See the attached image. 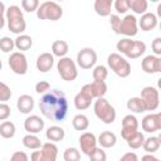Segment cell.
I'll use <instances>...</instances> for the list:
<instances>
[{
	"label": "cell",
	"instance_id": "cell-1",
	"mask_svg": "<svg viewBox=\"0 0 161 161\" xmlns=\"http://www.w3.org/2000/svg\"><path fill=\"white\" fill-rule=\"evenodd\" d=\"M40 113L54 122H62L68 113V101L64 92L59 89H52L43 94L39 101Z\"/></svg>",
	"mask_w": 161,
	"mask_h": 161
},
{
	"label": "cell",
	"instance_id": "cell-2",
	"mask_svg": "<svg viewBox=\"0 0 161 161\" xmlns=\"http://www.w3.org/2000/svg\"><path fill=\"white\" fill-rule=\"evenodd\" d=\"M109 24H111L112 30L119 35H126L131 38L138 33L137 19L132 14H127L123 18H119L118 15H111Z\"/></svg>",
	"mask_w": 161,
	"mask_h": 161
},
{
	"label": "cell",
	"instance_id": "cell-3",
	"mask_svg": "<svg viewBox=\"0 0 161 161\" xmlns=\"http://www.w3.org/2000/svg\"><path fill=\"white\" fill-rule=\"evenodd\" d=\"M5 20L9 30L16 35L23 34V31L26 29V23H25L23 11L18 5H10L9 8H6Z\"/></svg>",
	"mask_w": 161,
	"mask_h": 161
},
{
	"label": "cell",
	"instance_id": "cell-4",
	"mask_svg": "<svg viewBox=\"0 0 161 161\" xmlns=\"http://www.w3.org/2000/svg\"><path fill=\"white\" fill-rule=\"evenodd\" d=\"M117 50L130 59L140 58L146 52V44L141 40H133L131 38H123L116 44Z\"/></svg>",
	"mask_w": 161,
	"mask_h": 161
},
{
	"label": "cell",
	"instance_id": "cell-5",
	"mask_svg": "<svg viewBox=\"0 0 161 161\" xmlns=\"http://www.w3.org/2000/svg\"><path fill=\"white\" fill-rule=\"evenodd\" d=\"M93 111H94V114L96 117L102 121L103 123L106 125H111L114 122L116 119V109L114 107L103 97V98H97L93 103Z\"/></svg>",
	"mask_w": 161,
	"mask_h": 161
},
{
	"label": "cell",
	"instance_id": "cell-6",
	"mask_svg": "<svg viewBox=\"0 0 161 161\" xmlns=\"http://www.w3.org/2000/svg\"><path fill=\"white\" fill-rule=\"evenodd\" d=\"M36 16L40 20L57 21L63 16V9L55 1H44L36 9Z\"/></svg>",
	"mask_w": 161,
	"mask_h": 161
},
{
	"label": "cell",
	"instance_id": "cell-7",
	"mask_svg": "<svg viewBox=\"0 0 161 161\" xmlns=\"http://www.w3.org/2000/svg\"><path fill=\"white\" fill-rule=\"evenodd\" d=\"M107 64L111 68V70L121 78H127L131 74L130 62L119 53H111L107 58Z\"/></svg>",
	"mask_w": 161,
	"mask_h": 161
},
{
	"label": "cell",
	"instance_id": "cell-8",
	"mask_svg": "<svg viewBox=\"0 0 161 161\" xmlns=\"http://www.w3.org/2000/svg\"><path fill=\"white\" fill-rule=\"evenodd\" d=\"M57 70H58L60 78L65 82H72L78 77L77 64L70 57L59 58V60L57 63Z\"/></svg>",
	"mask_w": 161,
	"mask_h": 161
},
{
	"label": "cell",
	"instance_id": "cell-9",
	"mask_svg": "<svg viewBox=\"0 0 161 161\" xmlns=\"http://www.w3.org/2000/svg\"><path fill=\"white\" fill-rule=\"evenodd\" d=\"M58 147L53 142H45L39 150L33 151L30 155V161H57Z\"/></svg>",
	"mask_w": 161,
	"mask_h": 161
},
{
	"label": "cell",
	"instance_id": "cell-10",
	"mask_svg": "<svg viewBox=\"0 0 161 161\" xmlns=\"http://www.w3.org/2000/svg\"><path fill=\"white\" fill-rule=\"evenodd\" d=\"M140 98L145 106V111H156L160 104V94L156 87L147 86L142 88Z\"/></svg>",
	"mask_w": 161,
	"mask_h": 161
},
{
	"label": "cell",
	"instance_id": "cell-11",
	"mask_svg": "<svg viewBox=\"0 0 161 161\" xmlns=\"http://www.w3.org/2000/svg\"><path fill=\"white\" fill-rule=\"evenodd\" d=\"M10 69L19 75H24L28 72V60L24 53L21 52H13L8 59Z\"/></svg>",
	"mask_w": 161,
	"mask_h": 161
},
{
	"label": "cell",
	"instance_id": "cell-12",
	"mask_svg": "<svg viewBox=\"0 0 161 161\" xmlns=\"http://www.w3.org/2000/svg\"><path fill=\"white\" fill-rule=\"evenodd\" d=\"M97 63V53L92 48H83L77 54V65L82 69H91Z\"/></svg>",
	"mask_w": 161,
	"mask_h": 161
},
{
	"label": "cell",
	"instance_id": "cell-13",
	"mask_svg": "<svg viewBox=\"0 0 161 161\" xmlns=\"http://www.w3.org/2000/svg\"><path fill=\"white\" fill-rule=\"evenodd\" d=\"M137 131H138V119L133 114H126L122 118V127H121L122 138L127 140Z\"/></svg>",
	"mask_w": 161,
	"mask_h": 161
},
{
	"label": "cell",
	"instance_id": "cell-14",
	"mask_svg": "<svg viewBox=\"0 0 161 161\" xmlns=\"http://www.w3.org/2000/svg\"><path fill=\"white\" fill-rule=\"evenodd\" d=\"M142 130L147 133H155L161 130V114L160 113H150L142 118L141 122Z\"/></svg>",
	"mask_w": 161,
	"mask_h": 161
},
{
	"label": "cell",
	"instance_id": "cell-15",
	"mask_svg": "<svg viewBox=\"0 0 161 161\" xmlns=\"http://www.w3.org/2000/svg\"><path fill=\"white\" fill-rule=\"evenodd\" d=\"M78 142L80 146V151L87 156H89L97 147V137L92 132H83L79 136Z\"/></svg>",
	"mask_w": 161,
	"mask_h": 161
},
{
	"label": "cell",
	"instance_id": "cell-16",
	"mask_svg": "<svg viewBox=\"0 0 161 161\" xmlns=\"http://www.w3.org/2000/svg\"><path fill=\"white\" fill-rule=\"evenodd\" d=\"M141 68L147 74H156L161 72V58L153 54L146 55L141 62Z\"/></svg>",
	"mask_w": 161,
	"mask_h": 161
},
{
	"label": "cell",
	"instance_id": "cell-17",
	"mask_svg": "<svg viewBox=\"0 0 161 161\" xmlns=\"http://www.w3.org/2000/svg\"><path fill=\"white\" fill-rule=\"evenodd\" d=\"M44 121L42 117L36 116V114H31V116H28L24 121V128L28 133H31V135H36L39 133L40 131L44 130Z\"/></svg>",
	"mask_w": 161,
	"mask_h": 161
},
{
	"label": "cell",
	"instance_id": "cell-18",
	"mask_svg": "<svg viewBox=\"0 0 161 161\" xmlns=\"http://www.w3.org/2000/svg\"><path fill=\"white\" fill-rule=\"evenodd\" d=\"M73 102H74V107L78 111H84V109H87L91 106V103L93 102V98L91 97V94L87 91V88L83 86L82 89L75 94Z\"/></svg>",
	"mask_w": 161,
	"mask_h": 161
},
{
	"label": "cell",
	"instance_id": "cell-19",
	"mask_svg": "<svg viewBox=\"0 0 161 161\" xmlns=\"http://www.w3.org/2000/svg\"><path fill=\"white\" fill-rule=\"evenodd\" d=\"M137 26L143 31H150L157 26V16L153 13L146 11L141 15L140 20H137Z\"/></svg>",
	"mask_w": 161,
	"mask_h": 161
},
{
	"label": "cell",
	"instance_id": "cell-20",
	"mask_svg": "<svg viewBox=\"0 0 161 161\" xmlns=\"http://www.w3.org/2000/svg\"><path fill=\"white\" fill-rule=\"evenodd\" d=\"M54 65V57L52 53L44 52L42 54L38 55L36 58V69L42 73H47L49 72Z\"/></svg>",
	"mask_w": 161,
	"mask_h": 161
},
{
	"label": "cell",
	"instance_id": "cell-21",
	"mask_svg": "<svg viewBox=\"0 0 161 161\" xmlns=\"http://www.w3.org/2000/svg\"><path fill=\"white\" fill-rule=\"evenodd\" d=\"M84 87L87 88V91L89 92L91 97L93 99L97 98H103L107 93V84L106 82H98V80H93L92 83L84 84Z\"/></svg>",
	"mask_w": 161,
	"mask_h": 161
},
{
	"label": "cell",
	"instance_id": "cell-22",
	"mask_svg": "<svg viewBox=\"0 0 161 161\" xmlns=\"http://www.w3.org/2000/svg\"><path fill=\"white\" fill-rule=\"evenodd\" d=\"M16 108L24 114L30 113L34 108V98L29 94H21L16 101Z\"/></svg>",
	"mask_w": 161,
	"mask_h": 161
},
{
	"label": "cell",
	"instance_id": "cell-23",
	"mask_svg": "<svg viewBox=\"0 0 161 161\" xmlns=\"http://www.w3.org/2000/svg\"><path fill=\"white\" fill-rule=\"evenodd\" d=\"M117 136L111 131H103L99 133L97 138V143L101 145V148H111L116 145Z\"/></svg>",
	"mask_w": 161,
	"mask_h": 161
},
{
	"label": "cell",
	"instance_id": "cell-24",
	"mask_svg": "<svg viewBox=\"0 0 161 161\" xmlns=\"http://www.w3.org/2000/svg\"><path fill=\"white\" fill-rule=\"evenodd\" d=\"M112 6H113L112 0H96L94 4H93L94 11L99 16H109Z\"/></svg>",
	"mask_w": 161,
	"mask_h": 161
},
{
	"label": "cell",
	"instance_id": "cell-25",
	"mask_svg": "<svg viewBox=\"0 0 161 161\" xmlns=\"http://www.w3.org/2000/svg\"><path fill=\"white\" fill-rule=\"evenodd\" d=\"M14 44H15V48L19 50V52H25V50H29L33 45V39L30 35H26V34H20L18 35L15 39H14Z\"/></svg>",
	"mask_w": 161,
	"mask_h": 161
},
{
	"label": "cell",
	"instance_id": "cell-26",
	"mask_svg": "<svg viewBox=\"0 0 161 161\" xmlns=\"http://www.w3.org/2000/svg\"><path fill=\"white\" fill-rule=\"evenodd\" d=\"M45 136L49 140V142H59L65 137V131L59 126H50L47 130Z\"/></svg>",
	"mask_w": 161,
	"mask_h": 161
},
{
	"label": "cell",
	"instance_id": "cell-27",
	"mask_svg": "<svg viewBox=\"0 0 161 161\" xmlns=\"http://www.w3.org/2000/svg\"><path fill=\"white\" fill-rule=\"evenodd\" d=\"M69 50V45L65 40H55L52 44V54L53 57H67V53Z\"/></svg>",
	"mask_w": 161,
	"mask_h": 161
},
{
	"label": "cell",
	"instance_id": "cell-28",
	"mask_svg": "<svg viewBox=\"0 0 161 161\" xmlns=\"http://www.w3.org/2000/svg\"><path fill=\"white\" fill-rule=\"evenodd\" d=\"M161 146V140L160 137L157 136H151V137H147L145 138L143 141V145H142V148L147 152V153H153L156 152Z\"/></svg>",
	"mask_w": 161,
	"mask_h": 161
},
{
	"label": "cell",
	"instance_id": "cell-29",
	"mask_svg": "<svg viewBox=\"0 0 161 161\" xmlns=\"http://www.w3.org/2000/svg\"><path fill=\"white\" fill-rule=\"evenodd\" d=\"M72 125H73V128L75 131H86L89 127V119H88V117L86 114L78 113V114H75L73 117Z\"/></svg>",
	"mask_w": 161,
	"mask_h": 161
},
{
	"label": "cell",
	"instance_id": "cell-30",
	"mask_svg": "<svg viewBox=\"0 0 161 161\" xmlns=\"http://www.w3.org/2000/svg\"><path fill=\"white\" fill-rule=\"evenodd\" d=\"M23 145H24V147H26L29 150H39L43 143H42V140L36 135L28 133L23 137Z\"/></svg>",
	"mask_w": 161,
	"mask_h": 161
},
{
	"label": "cell",
	"instance_id": "cell-31",
	"mask_svg": "<svg viewBox=\"0 0 161 161\" xmlns=\"http://www.w3.org/2000/svg\"><path fill=\"white\" fill-rule=\"evenodd\" d=\"M16 128L11 121H4L0 123V136L3 138H13L15 136Z\"/></svg>",
	"mask_w": 161,
	"mask_h": 161
},
{
	"label": "cell",
	"instance_id": "cell-32",
	"mask_svg": "<svg viewBox=\"0 0 161 161\" xmlns=\"http://www.w3.org/2000/svg\"><path fill=\"white\" fill-rule=\"evenodd\" d=\"M128 8L135 13V14H145L147 8H148V3L147 0H128Z\"/></svg>",
	"mask_w": 161,
	"mask_h": 161
},
{
	"label": "cell",
	"instance_id": "cell-33",
	"mask_svg": "<svg viewBox=\"0 0 161 161\" xmlns=\"http://www.w3.org/2000/svg\"><path fill=\"white\" fill-rule=\"evenodd\" d=\"M126 106H127V109L131 111V112H133V113H142V112H145V106H143V103H142V101H141L140 97H132V98H130L127 101Z\"/></svg>",
	"mask_w": 161,
	"mask_h": 161
},
{
	"label": "cell",
	"instance_id": "cell-34",
	"mask_svg": "<svg viewBox=\"0 0 161 161\" xmlns=\"http://www.w3.org/2000/svg\"><path fill=\"white\" fill-rule=\"evenodd\" d=\"M126 141H127L128 147H131L132 150H137V148H141V147H142L143 141H145V136H143L142 132L137 131V132L133 133L131 137H128Z\"/></svg>",
	"mask_w": 161,
	"mask_h": 161
},
{
	"label": "cell",
	"instance_id": "cell-35",
	"mask_svg": "<svg viewBox=\"0 0 161 161\" xmlns=\"http://www.w3.org/2000/svg\"><path fill=\"white\" fill-rule=\"evenodd\" d=\"M92 77L94 80H98V82H104L108 77V70H107V67L99 64V65H96L93 68V72H92Z\"/></svg>",
	"mask_w": 161,
	"mask_h": 161
},
{
	"label": "cell",
	"instance_id": "cell-36",
	"mask_svg": "<svg viewBox=\"0 0 161 161\" xmlns=\"http://www.w3.org/2000/svg\"><path fill=\"white\" fill-rule=\"evenodd\" d=\"M64 161H79L80 160V151L75 147H68L63 153Z\"/></svg>",
	"mask_w": 161,
	"mask_h": 161
},
{
	"label": "cell",
	"instance_id": "cell-37",
	"mask_svg": "<svg viewBox=\"0 0 161 161\" xmlns=\"http://www.w3.org/2000/svg\"><path fill=\"white\" fill-rule=\"evenodd\" d=\"M15 48L14 44V39L9 38V36H3L0 38V50L4 53H10L13 52V49Z\"/></svg>",
	"mask_w": 161,
	"mask_h": 161
},
{
	"label": "cell",
	"instance_id": "cell-38",
	"mask_svg": "<svg viewBox=\"0 0 161 161\" xmlns=\"http://www.w3.org/2000/svg\"><path fill=\"white\" fill-rule=\"evenodd\" d=\"M13 96V92L10 89V87L8 84H5L4 82H0V102L6 103V101H9Z\"/></svg>",
	"mask_w": 161,
	"mask_h": 161
},
{
	"label": "cell",
	"instance_id": "cell-39",
	"mask_svg": "<svg viewBox=\"0 0 161 161\" xmlns=\"http://www.w3.org/2000/svg\"><path fill=\"white\" fill-rule=\"evenodd\" d=\"M40 3L38 0H23L21 1V9L25 10L26 13H33L36 11V9L39 8Z\"/></svg>",
	"mask_w": 161,
	"mask_h": 161
},
{
	"label": "cell",
	"instance_id": "cell-40",
	"mask_svg": "<svg viewBox=\"0 0 161 161\" xmlns=\"http://www.w3.org/2000/svg\"><path fill=\"white\" fill-rule=\"evenodd\" d=\"M88 157L91 161H107V155H106L104 150L101 147H96L94 151Z\"/></svg>",
	"mask_w": 161,
	"mask_h": 161
},
{
	"label": "cell",
	"instance_id": "cell-41",
	"mask_svg": "<svg viewBox=\"0 0 161 161\" xmlns=\"http://www.w3.org/2000/svg\"><path fill=\"white\" fill-rule=\"evenodd\" d=\"M113 8L118 14H126L130 8H128V0H116L113 3Z\"/></svg>",
	"mask_w": 161,
	"mask_h": 161
},
{
	"label": "cell",
	"instance_id": "cell-42",
	"mask_svg": "<svg viewBox=\"0 0 161 161\" xmlns=\"http://www.w3.org/2000/svg\"><path fill=\"white\" fill-rule=\"evenodd\" d=\"M11 114V108L8 103L0 102V121H6Z\"/></svg>",
	"mask_w": 161,
	"mask_h": 161
},
{
	"label": "cell",
	"instance_id": "cell-43",
	"mask_svg": "<svg viewBox=\"0 0 161 161\" xmlns=\"http://www.w3.org/2000/svg\"><path fill=\"white\" fill-rule=\"evenodd\" d=\"M50 89V83L47 80H40L35 84V92L39 94H45Z\"/></svg>",
	"mask_w": 161,
	"mask_h": 161
},
{
	"label": "cell",
	"instance_id": "cell-44",
	"mask_svg": "<svg viewBox=\"0 0 161 161\" xmlns=\"http://www.w3.org/2000/svg\"><path fill=\"white\" fill-rule=\"evenodd\" d=\"M10 161H29V156L24 151H15L11 155Z\"/></svg>",
	"mask_w": 161,
	"mask_h": 161
},
{
	"label": "cell",
	"instance_id": "cell-45",
	"mask_svg": "<svg viewBox=\"0 0 161 161\" xmlns=\"http://www.w3.org/2000/svg\"><path fill=\"white\" fill-rule=\"evenodd\" d=\"M151 48H152V50H153V55L160 57V54H161V38H158V36L155 38V39L152 40Z\"/></svg>",
	"mask_w": 161,
	"mask_h": 161
},
{
	"label": "cell",
	"instance_id": "cell-46",
	"mask_svg": "<svg viewBox=\"0 0 161 161\" xmlns=\"http://www.w3.org/2000/svg\"><path fill=\"white\" fill-rule=\"evenodd\" d=\"M118 161H140V160H138V156L135 152L130 151V152H126L125 155H122Z\"/></svg>",
	"mask_w": 161,
	"mask_h": 161
},
{
	"label": "cell",
	"instance_id": "cell-47",
	"mask_svg": "<svg viewBox=\"0 0 161 161\" xmlns=\"http://www.w3.org/2000/svg\"><path fill=\"white\" fill-rule=\"evenodd\" d=\"M141 161H160L156 156H153L152 153H146L141 157Z\"/></svg>",
	"mask_w": 161,
	"mask_h": 161
},
{
	"label": "cell",
	"instance_id": "cell-48",
	"mask_svg": "<svg viewBox=\"0 0 161 161\" xmlns=\"http://www.w3.org/2000/svg\"><path fill=\"white\" fill-rule=\"evenodd\" d=\"M5 11H6L5 4L3 1H0V16H5Z\"/></svg>",
	"mask_w": 161,
	"mask_h": 161
},
{
	"label": "cell",
	"instance_id": "cell-49",
	"mask_svg": "<svg viewBox=\"0 0 161 161\" xmlns=\"http://www.w3.org/2000/svg\"><path fill=\"white\" fill-rule=\"evenodd\" d=\"M5 23H6L5 16H0V29H3L5 26Z\"/></svg>",
	"mask_w": 161,
	"mask_h": 161
},
{
	"label": "cell",
	"instance_id": "cell-50",
	"mask_svg": "<svg viewBox=\"0 0 161 161\" xmlns=\"http://www.w3.org/2000/svg\"><path fill=\"white\" fill-rule=\"evenodd\" d=\"M1 68H3V63H1V60H0V70H1Z\"/></svg>",
	"mask_w": 161,
	"mask_h": 161
}]
</instances>
